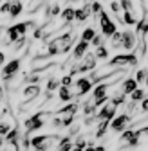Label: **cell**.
Here are the masks:
<instances>
[{
    "label": "cell",
    "mask_w": 148,
    "mask_h": 151,
    "mask_svg": "<svg viewBox=\"0 0 148 151\" xmlns=\"http://www.w3.org/2000/svg\"><path fill=\"white\" fill-rule=\"evenodd\" d=\"M72 47H74V43H72V34L67 32V34H62V36H58V38H54V40L49 42V45H47V54H45V56L65 54V52H69Z\"/></svg>",
    "instance_id": "1"
},
{
    "label": "cell",
    "mask_w": 148,
    "mask_h": 151,
    "mask_svg": "<svg viewBox=\"0 0 148 151\" xmlns=\"http://www.w3.org/2000/svg\"><path fill=\"white\" fill-rule=\"evenodd\" d=\"M62 137L60 135H38L31 139V146L34 151H52L54 147L58 149Z\"/></svg>",
    "instance_id": "2"
},
{
    "label": "cell",
    "mask_w": 148,
    "mask_h": 151,
    "mask_svg": "<svg viewBox=\"0 0 148 151\" xmlns=\"http://www.w3.org/2000/svg\"><path fill=\"white\" fill-rule=\"evenodd\" d=\"M33 24L31 22H22V24H16V25H11L9 29H7V38H9V43H16L20 38H24L25 36V32H27V29L31 27Z\"/></svg>",
    "instance_id": "3"
},
{
    "label": "cell",
    "mask_w": 148,
    "mask_h": 151,
    "mask_svg": "<svg viewBox=\"0 0 148 151\" xmlns=\"http://www.w3.org/2000/svg\"><path fill=\"white\" fill-rule=\"evenodd\" d=\"M108 88H110V85L105 83V81L94 86V90H92V101H94L96 106H105V104L108 103V99H107Z\"/></svg>",
    "instance_id": "4"
},
{
    "label": "cell",
    "mask_w": 148,
    "mask_h": 151,
    "mask_svg": "<svg viewBox=\"0 0 148 151\" xmlns=\"http://www.w3.org/2000/svg\"><path fill=\"white\" fill-rule=\"evenodd\" d=\"M137 54H118V56H114L112 60H110L107 65H105V68L108 67H125V65H137Z\"/></svg>",
    "instance_id": "5"
},
{
    "label": "cell",
    "mask_w": 148,
    "mask_h": 151,
    "mask_svg": "<svg viewBox=\"0 0 148 151\" xmlns=\"http://www.w3.org/2000/svg\"><path fill=\"white\" fill-rule=\"evenodd\" d=\"M45 115L47 113H34L31 115L25 122H24V128H25V133H33V131H38L45 126Z\"/></svg>",
    "instance_id": "6"
},
{
    "label": "cell",
    "mask_w": 148,
    "mask_h": 151,
    "mask_svg": "<svg viewBox=\"0 0 148 151\" xmlns=\"http://www.w3.org/2000/svg\"><path fill=\"white\" fill-rule=\"evenodd\" d=\"M99 25H101V36L103 38H112L118 29H116V24L110 20V16L107 13H101V18H99Z\"/></svg>",
    "instance_id": "7"
},
{
    "label": "cell",
    "mask_w": 148,
    "mask_h": 151,
    "mask_svg": "<svg viewBox=\"0 0 148 151\" xmlns=\"http://www.w3.org/2000/svg\"><path fill=\"white\" fill-rule=\"evenodd\" d=\"M20 65H22V60H18V58H15L9 63H6L4 68H2V79L4 81H11L18 74V70H20Z\"/></svg>",
    "instance_id": "8"
},
{
    "label": "cell",
    "mask_w": 148,
    "mask_h": 151,
    "mask_svg": "<svg viewBox=\"0 0 148 151\" xmlns=\"http://www.w3.org/2000/svg\"><path fill=\"white\" fill-rule=\"evenodd\" d=\"M116 113H118V106H114L112 103H107L105 106H101V110L98 111V115H96V121H108V122H112L116 119Z\"/></svg>",
    "instance_id": "9"
},
{
    "label": "cell",
    "mask_w": 148,
    "mask_h": 151,
    "mask_svg": "<svg viewBox=\"0 0 148 151\" xmlns=\"http://www.w3.org/2000/svg\"><path fill=\"white\" fill-rule=\"evenodd\" d=\"M94 68H96V56H94V54H89L87 58L83 60V63H81V65H78V63H76V65L72 67L70 76H76L78 72H92Z\"/></svg>",
    "instance_id": "10"
},
{
    "label": "cell",
    "mask_w": 148,
    "mask_h": 151,
    "mask_svg": "<svg viewBox=\"0 0 148 151\" xmlns=\"http://www.w3.org/2000/svg\"><path fill=\"white\" fill-rule=\"evenodd\" d=\"M92 86H94V83L89 79V76H87V78H80L76 83H74V88H76V90H74V96H76V97L85 96V93H89L92 90Z\"/></svg>",
    "instance_id": "11"
},
{
    "label": "cell",
    "mask_w": 148,
    "mask_h": 151,
    "mask_svg": "<svg viewBox=\"0 0 148 151\" xmlns=\"http://www.w3.org/2000/svg\"><path fill=\"white\" fill-rule=\"evenodd\" d=\"M128 124H130V115L128 113H121V115H116V119L110 122V129L121 133V131H126Z\"/></svg>",
    "instance_id": "12"
},
{
    "label": "cell",
    "mask_w": 148,
    "mask_h": 151,
    "mask_svg": "<svg viewBox=\"0 0 148 151\" xmlns=\"http://www.w3.org/2000/svg\"><path fill=\"white\" fill-rule=\"evenodd\" d=\"M137 43H139V40H137L136 32H132V31H123V36H121V47H123L125 50H134V49L137 47Z\"/></svg>",
    "instance_id": "13"
},
{
    "label": "cell",
    "mask_w": 148,
    "mask_h": 151,
    "mask_svg": "<svg viewBox=\"0 0 148 151\" xmlns=\"http://www.w3.org/2000/svg\"><path fill=\"white\" fill-rule=\"evenodd\" d=\"M40 93H42V88L38 85H29L22 90V97H24L25 103H34V99L38 97Z\"/></svg>",
    "instance_id": "14"
},
{
    "label": "cell",
    "mask_w": 148,
    "mask_h": 151,
    "mask_svg": "<svg viewBox=\"0 0 148 151\" xmlns=\"http://www.w3.org/2000/svg\"><path fill=\"white\" fill-rule=\"evenodd\" d=\"M87 50H89V43L80 40L76 45H74V49H72V61H74V63L81 61V58L87 54Z\"/></svg>",
    "instance_id": "15"
},
{
    "label": "cell",
    "mask_w": 148,
    "mask_h": 151,
    "mask_svg": "<svg viewBox=\"0 0 148 151\" xmlns=\"http://www.w3.org/2000/svg\"><path fill=\"white\" fill-rule=\"evenodd\" d=\"M78 108H80V104L78 103H70V104H67V106H62L60 110H56V115L58 117H76V111H78Z\"/></svg>",
    "instance_id": "16"
},
{
    "label": "cell",
    "mask_w": 148,
    "mask_h": 151,
    "mask_svg": "<svg viewBox=\"0 0 148 151\" xmlns=\"http://www.w3.org/2000/svg\"><path fill=\"white\" fill-rule=\"evenodd\" d=\"M137 88H139V85H137V81L134 78H126L123 81V85H121V92L125 93V96H132Z\"/></svg>",
    "instance_id": "17"
},
{
    "label": "cell",
    "mask_w": 148,
    "mask_h": 151,
    "mask_svg": "<svg viewBox=\"0 0 148 151\" xmlns=\"http://www.w3.org/2000/svg\"><path fill=\"white\" fill-rule=\"evenodd\" d=\"M58 97H60V101H62V103H69V101L74 97V93L70 92V88L60 86V90H58Z\"/></svg>",
    "instance_id": "18"
},
{
    "label": "cell",
    "mask_w": 148,
    "mask_h": 151,
    "mask_svg": "<svg viewBox=\"0 0 148 151\" xmlns=\"http://www.w3.org/2000/svg\"><path fill=\"white\" fill-rule=\"evenodd\" d=\"M72 147H74V144H72L70 137H62V140H60L56 151H72Z\"/></svg>",
    "instance_id": "19"
},
{
    "label": "cell",
    "mask_w": 148,
    "mask_h": 151,
    "mask_svg": "<svg viewBox=\"0 0 148 151\" xmlns=\"http://www.w3.org/2000/svg\"><path fill=\"white\" fill-rule=\"evenodd\" d=\"M96 38V31H94V27H87V29H83V32H81V42H87V43H90L92 40Z\"/></svg>",
    "instance_id": "20"
},
{
    "label": "cell",
    "mask_w": 148,
    "mask_h": 151,
    "mask_svg": "<svg viewBox=\"0 0 148 151\" xmlns=\"http://www.w3.org/2000/svg\"><path fill=\"white\" fill-rule=\"evenodd\" d=\"M74 11H76L74 7H65V9L62 11V14H60V16H62V20H63L67 25H69V24L74 20Z\"/></svg>",
    "instance_id": "21"
},
{
    "label": "cell",
    "mask_w": 148,
    "mask_h": 151,
    "mask_svg": "<svg viewBox=\"0 0 148 151\" xmlns=\"http://www.w3.org/2000/svg\"><path fill=\"white\" fill-rule=\"evenodd\" d=\"M24 11V4L22 2H13L11 6V11H9V18H16V16H20V13Z\"/></svg>",
    "instance_id": "22"
},
{
    "label": "cell",
    "mask_w": 148,
    "mask_h": 151,
    "mask_svg": "<svg viewBox=\"0 0 148 151\" xmlns=\"http://www.w3.org/2000/svg\"><path fill=\"white\" fill-rule=\"evenodd\" d=\"M119 18H121L125 24H128V25H136V24H137V18H136L132 13H128V11H123V16L119 14Z\"/></svg>",
    "instance_id": "23"
},
{
    "label": "cell",
    "mask_w": 148,
    "mask_h": 151,
    "mask_svg": "<svg viewBox=\"0 0 148 151\" xmlns=\"http://www.w3.org/2000/svg\"><path fill=\"white\" fill-rule=\"evenodd\" d=\"M130 99H132V103H139V101L143 103V101L146 99V92H144L143 88H137V90L132 93V96H130Z\"/></svg>",
    "instance_id": "24"
},
{
    "label": "cell",
    "mask_w": 148,
    "mask_h": 151,
    "mask_svg": "<svg viewBox=\"0 0 148 151\" xmlns=\"http://www.w3.org/2000/svg\"><path fill=\"white\" fill-rule=\"evenodd\" d=\"M108 128H110V122H108V121H101V122L98 124V131H96V137H98V139H101V137H103V135L107 133V129H108Z\"/></svg>",
    "instance_id": "25"
},
{
    "label": "cell",
    "mask_w": 148,
    "mask_h": 151,
    "mask_svg": "<svg viewBox=\"0 0 148 151\" xmlns=\"http://www.w3.org/2000/svg\"><path fill=\"white\" fill-rule=\"evenodd\" d=\"M60 86H62V81H60L58 78H51V79L47 81V92H52V90H60Z\"/></svg>",
    "instance_id": "26"
},
{
    "label": "cell",
    "mask_w": 148,
    "mask_h": 151,
    "mask_svg": "<svg viewBox=\"0 0 148 151\" xmlns=\"http://www.w3.org/2000/svg\"><path fill=\"white\" fill-rule=\"evenodd\" d=\"M121 36H123V32L118 31L112 38H110V47H112V49H119L121 47Z\"/></svg>",
    "instance_id": "27"
},
{
    "label": "cell",
    "mask_w": 148,
    "mask_h": 151,
    "mask_svg": "<svg viewBox=\"0 0 148 151\" xmlns=\"http://www.w3.org/2000/svg\"><path fill=\"white\" fill-rule=\"evenodd\" d=\"M94 56H96V60H107V58H108V49H107L105 45H101V47L96 49Z\"/></svg>",
    "instance_id": "28"
},
{
    "label": "cell",
    "mask_w": 148,
    "mask_h": 151,
    "mask_svg": "<svg viewBox=\"0 0 148 151\" xmlns=\"http://www.w3.org/2000/svg\"><path fill=\"white\" fill-rule=\"evenodd\" d=\"M11 129H13L11 124H7L6 121H4V122H0V137H4V139H6V137L11 133Z\"/></svg>",
    "instance_id": "29"
},
{
    "label": "cell",
    "mask_w": 148,
    "mask_h": 151,
    "mask_svg": "<svg viewBox=\"0 0 148 151\" xmlns=\"http://www.w3.org/2000/svg\"><path fill=\"white\" fill-rule=\"evenodd\" d=\"M110 103H112L114 106H119V104H125V93L123 92H118L116 96L110 99Z\"/></svg>",
    "instance_id": "30"
},
{
    "label": "cell",
    "mask_w": 148,
    "mask_h": 151,
    "mask_svg": "<svg viewBox=\"0 0 148 151\" xmlns=\"http://www.w3.org/2000/svg\"><path fill=\"white\" fill-rule=\"evenodd\" d=\"M146 78H148V72H146L144 68H139V70L136 72V78H134V79H136V81H137V85H139V83L146 81Z\"/></svg>",
    "instance_id": "31"
},
{
    "label": "cell",
    "mask_w": 148,
    "mask_h": 151,
    "mask_svg": "<svg viewBox=\"0 0 148 151\" xmlns=\"http://www.w3.org/2000/svg\"><path fill=\"white\" fill-rule=\"evenodd\" d=\"M60 81H62V86H65V88H70V85H72V76H70V74H67L65 78H62Z\"/></svg>",
    "instance_id": "32"
},
{
    "label": "cell",
    "mask_w": 148,
    "mask_h": 151,
    "mask_svg": "<svg viewBox=\"0 0 148 151\" xmlns=\"http://www.w3.org/2000/svg\"><path fill=\"white\" fill-rule=\"evenodd\" d=\"M11 6H13V2H4V4H0V13L2 14H9V11H11Z\"/></svg>",
    "instance_id": "33"
},
{
    "label": "cell",
    "mask_w": 148,
    "mask_h": 151,
    "mask_svg": "<svg viewBox=\"0 0 148 151\" xmlns=\"http://www.w3.org/2000/svg\"><path fill=\"white\" fill-rule=\"evenodd\" d=\"M87 146H89V144L85 142V139H83V137H80V139L76 140V144H74V147H80V149H83V151H85V147H87Z\"/></svg>",
    "instance_id": "34"
},
{
    "label": "cell",
    "mask_w": 148,
    "mask_h": 151,
    "mask_svg": "<svg viewBox=\"0 0 148 151\" xmlns=\"http://www.w3.org/2000/svg\"><path fill=\"white\" fill-rule=\"evenodd\" d=\"M101 42H103V36H98V34H96V38L92 40V45L98 49V47H101Z\"/></svg>",
    "instance_id": "35"
},
{
    "label": "cell",
    "mask_w": 148,
    "mask_h": 151,
    "mask_svg": "<svg viewBox=\"0 0 148 151\" xmlns=\"http://www.w3.org/2000/svg\"><path fill=\"white\" fill-rule=\"evenodd\" d=\"M110 9H112L114 13H119L121 11V2H112L110 4Z\"/></svg>",
    "instance_id": "36"
},
{
    "label": "cell",
    "mask_w": 148,
    "mask_h": 151,
    "mask_svg": "<svg viewBox=\"0 0 148 151\" xmlns=\"http://www.w3.org/2000/svg\"><path fill=\"white\" fill-rule=\"evenodd\" d=\"M92 13H99V14H101V13H103V7H101L99 4H92Z\"/></svg>",
    "instance_id": "37"
},
{
    "label": "cell",
    "mask_w": 148,
    "mask_h": 151,
    "mask_svg": "<svg viewBox=\"0 0 148 151\" xmlns=\"http://www.w3.org/2000/svg\"><path fill=\"white\" fill-rule=\"evenodd\" d=\"M141 110H143V111H148V97L143 101V104H141Z\"/></svg>",
    "instance_id": "38"
},
{
    "label": "cell",
    "mask_w": 148,
    "mask_h": 151,
    "mask_svg": "<svg viewBox=\"0 0 148 151\" xmlns=\"http://www.w3.org/2000/svg\"><path fill=\"white\" fill-rule=\"evenodd\" d=\"M6 113H7L6 106H2V104H0V119H2V117H6Z\"/></svg>",
    "instance_id": "39"
},
{
    "label": "cell",
    "mask_w": 148,
    "mask_h": 151,
    "mask_svg": "<svg viewBox=\"0 0 148 151\" xmlns=\"http://www.w3.org/2000/svg\"><path fill=\"white\" fill-rule=\"evenodd\" d=\"M78 131H80V126H72L70 128V135H76Z\"/></svg>",
    "instance_id": "40"
},
{
    "label": "cell",
    "mask_w": 148,
    "mask_h": 151,
    "mask_svg": "<svg viewBox=\"0 0 148 151\" xmlns=\"http://www.w3.org/2000/svg\"><path fill=\"white\" fill-rule=\"evenodd\" d=\"M4 60H6V54H4V52H0V65L4 63Z\"/></svg>",
    "instance_id": "41"
},
{
    "label": "cell",
    "mask_w": 148,
    "mask_h": 151,
    "mask_svg": "<svg viewBox=\"0 0 148 151\" xmlns=\"http://www.w3.org/2000/svg\"><path fill=\"white\" fill-rule=\"evenodd\" d=\"M4 144H6V139H4V137H0V147H4Z\"/></svg>",
    "instance_id": "42"
},
{
    "label": "cell",
    "mask_w": 148,
    "mask_h": 151,
    "mask_svg": "<svg viewBox=\"0 0 148 151\" xmlns=\"http://www.w3.org/2000/svg\"><path fill=\"white\" fill-rule=\"evenodd\" d=\"M0 99H4V88H2V85H0Z\"/></svg>",
    "instance_id": "43"
},
{
    "label": "cell",
    "mask_w": 148,
    "mask_h": 151,
    "mask_svg": "<svg viewBox=\"0 0 148 151\" xmlns=\"http://www.w3.org/2000/svg\"><path fill=\"white\" fill-rule=\"evenodd\" d=\"M96 151H105V146H96Z\"/></svg>",
    "instance_id": "44"
},
{
    "label": "cell",
    "mask_w": 148,
    "mask_h": 151,
    "mask_svg": "<svg viewBox=\"0 0 148 151\" xmlns=\"http://www.w3.org/2000/svg\"><path fill=\"white\" fill-rule=\"evenodd\" d=\"M72 151H83V149H80V147H72Z\"/></svg>",
    "instance_id": "45"
},
{
    "label": "cell",
    "mask_w": 148,
    "mask_h": 151,
    "mask_svg": "<svg viewBox=\"0 0 148 151\" xmlns=\"http://www.w3.org/2000/svg\"><path fill=\"white\" fill-rule=\"evenodd\" d=\"M144 83H146V86H148V78H146V81H144Z\"/></svg>",
    "instance_id": "46"
},
{
    "label": "cell",
    "mask_w": 148,
    "mask_h": 151,
    "mask_svg": "<svg viewBox=\"0 0 148 151\" xmlns=\"http://www.w3.org/2000/svg\"><path fill=\"white\" fill-rule=\"evenodd\" d=\"M0 36H2V29H0Z\"/></svg>",
    "instance_id": "47"
},
{
    "label": "cell",
    "mask_w": 148,
    "mask_h": 151,
    "mask_svg": "<svg viewBox=\"0 0 148 151\" xmlns=\"http://www.w3.org/2000/svg\"><path fill=\"white\" fill-rule=\"evenodd\" d=\"M146 43H148V36H146Z\"/></svg>",
    "instance_id": "48"
},
{
    "label": "cell",
    "mask_w": 148,
    "mask_h": 151,
    "mask_svg": "<svg viewBox=\"0 0 148 151\" xmlns=\"http://www.w3.org/2000/svg\"><path fill=\"white\" fill-rule=\"evenodd\" d=\"M146 61H148V60H146Z\"/></svg>",
    "instance_id": "49"
}]
</instances>
